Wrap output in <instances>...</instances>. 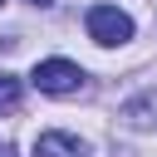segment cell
Wrapping results in <instances>:
<instances>
[{"label": "cell", "instance_id": "1", "mask_svg": "<svg viewBox=\"0 0 157 157\" xmlns=\"http://www.w3.org/2000/svg\"><path fill=\"white\" fill-rule=\"evenodd\" d=\"M29 83H34L39 93L64 98V93H78L83 69H78V64H69V59H39V64H34V74H29Z\"/></svg>", "mask_w": 157, "mask_h": 157}, {"label": "cell", "instance_id": "2", "mask_svg": "<svg viewBox=\"0 0 157 157\" xmlns=\"http://www.w3.org/2000/svg\"><path fill=\"white\" fill-rule=\"evenodd\" d=\"M83 25H88V39H93V44H128V39H132V20H128L118 5H93Z\"/></svg>", "mask_w": 157, "mask_h": 157}, {"label": "cell", "instance_id": "3", "mask_svg": "<svg viewBox=\"0 0 157 157\" xmlns=\"http://www.w3.org/2000/svg\"><path fill=\"white\" fill-rule=\"evenodd\" d=\"M34 157H88V147L74 132H39L34 137Z\"/></svg>", "mask_w": 157, "mask_h": 157}, {"label": "cell", "instance_id": "4", "mask_svg": "<svg viewBox=\"0 0 157 157\" xmlns=\"http://www.w3.org/2000/svg\"><path fill=\"white\" fill-rule=\"evenodd\" d=\"M123 118H128V128H152V123H157V93L132 98V103L123 108Z\"/></svg>", "mask_w": 157, "mask_h": 157}, {"label": "cell", "instance_id": "5", "mask_svg": "<svg viewBox=\"0 0 157 157\" xmlns=\"http://www.w3.org/2000/svg\"><path fill=\"white\" fill-rule=\"evenodd\" d=\"M15 108H20V78L0 74V113H15Z\"/></svg>", "mask_w": 157, "mask_h": 157}, {"label": "cell", "instance_id": "6", "mask_svg": "<svg viewBox=\"0 0 157 157\" xmlns=\"http://www.w3.org/2000/svg\"><path fill=\"white\" fill-rule=\"evenodd\" d=\"M29 5H54V0H29Z\"/></svg>", "mask_w": 157, "mask_h": 157}, {"label": "cell", "instance_id": "7", "mask_svg": "<svg viewBox=\"0 0 157 157\" xmlns=\"http://www.w3.org/2000/svg\"><path fill=\"white\" fill-rule=\"evenodd\" d=\"M0 157H10V147H0Z\"/></svg>", "mask_w": 157, "mask_h": 157}, {"label": "cell", "instance_id": "8", "mask_svg": "<svg viewBox=\"0 0 157 157\" xmlns=\"http://www.w3.org/2000/svg\"><path fill=\"white\" fill-rule=\"evenodd\" d=\"M0 5H5V0H0Z\"/></svg>", "mask_w": 157, "mask_h": 157}]
</instances>
